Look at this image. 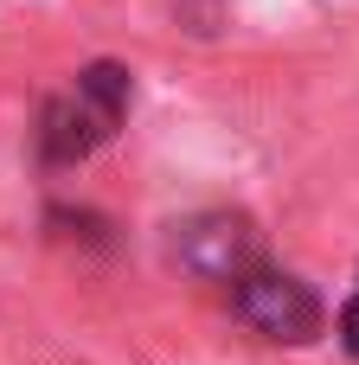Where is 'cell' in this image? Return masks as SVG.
Wrapping results in <instances>:
<instances>
[{
  "label": "cell",
  "instance_id": "7a4b0ae2",
  "mask_svg": "<svg viewBox=\"0 0 359 365\" xmlns=\"http://www.w3.org/2000/svg\"><path fill=\"white\" fill-rule=\"evenodd\" d=\"M231 302H238V314L263 334V340H283V346H302V340H315L321 327H328V314H321V295L302 282V276H289V269H244L238 282H231Z\"/></svg>",
  "mask_w": 359,
  "mask_h": 365
},
{
  "label": "cell",
  "instance_id": "6da1fadb",
  "mask_svg": "<svg viewBox=\"0 0 359 365\" xmlns=\"http://www.w3.org/2000/svg\"><path fill=\"white\" fill-rule=\"evenodd\" d=\"M128 96H135V83H128L122 64H109V58H103V64H84V71L45 103V115H39V154H45L51 167L90 160V154L122 128Z\"/></svg>",
  "mask_w": 359,
  "mask_h": 365
},
{
  "label": "cell",
  "instance_id": "3957f363",
  "mask_svg": "<svg viewBox=\"0 0 359 365\" xmlns=\"http://www.w3.org/2000/svg\"><path fill=\"white\" fill-rule=\"evenodd\" d=\"M173 257L199 282H238L244 269H257V231L238 212H199L173 225Z\"/></svg>",
  "mask_w": 359,
  "mask_h": 365
},
{
  "label": "cell",
  "instance_id": "277c9868",
  "mask_svg": "<svg viewBox=\"0 0 359 365\" xmlns=\"http://www.w3.org/2000/svg\"><path fill=\"white\" fill-rule=\"evenodd\" d=\"M340 346H347V353L359 359V289H353V302L340 308Z\"/></svg>",
  "mask_w": 359,
  "mask_h": 365
}]
</instances>
